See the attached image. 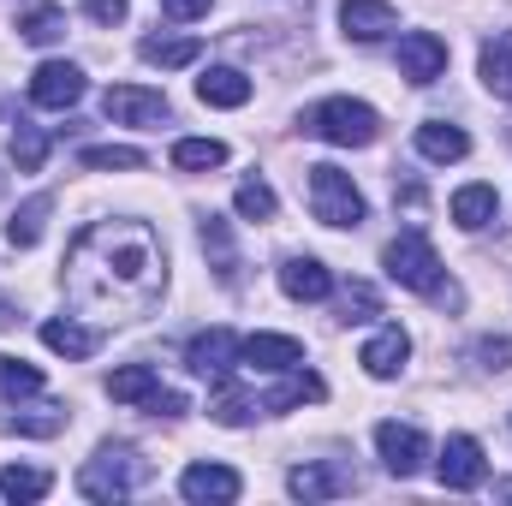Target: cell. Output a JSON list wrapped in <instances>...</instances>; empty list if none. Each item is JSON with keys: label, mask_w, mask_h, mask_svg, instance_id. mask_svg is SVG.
I'll return each instance as SVG.
<instances>
[{"label": "cell", "mask_w": 512, "mask_h": 506, "mask_svg": "<svg viewBox=\"0 0 512 506\" xmlns=\"http://www.w3.org/2000/svg\"><path fill=\"white\" fill-rule=\"evenodd\" d=\"M209 6H215V0H161V12H167V18H179V24H185V18H203Z\"/></svg>", "instance_id": "obj_41"}, {"label": "cell", "mask_w": 512, "mask_h": 506, "mask_svg": "<svg viewBox=\"0 0 512 506\" xmlns=\"http://www.w3.org/2000/svg\"><path fill=\"white\" fill-rule=\"evenodd\" d=\"M48 215H54V197H48V191H36L24 209H12V221H6V245H12V251H30V245L42 239Z\"/></svg>", "instance_id": "obj_22"}, {"label": "cell", "mask_w": 512, "mask_h": 506, "mask_svg": "<svg viewBox=\"0 0 512 506\" xmlns=\"http://www.w3.org/2000/svg\"><path fill=\"white\" fill-rule=\"evenodd\" d=\"M304 131L322 137V143H334V149H370V143L382 137V114H376L370 102L328 96V102H316V108L304 114Z\"/></svg>", "instance_id": "obj_3"}, {"label": "cell", "mask_w": 512, "mask_h": 506, "mask_svg": "<svg viewBox=\"0 0 512 506\" xmlns=\"http://www.w3.org/2000/svg\"><path fill=\"white\" fill-rule=\"evenodd\" d=\"M149 66H161V72H179V66H191L197 54H203V42L197 36H143V48H137Z\"/></svg>", "instance_id": "obj_25"}, {"label": "cell", "mask_w": 512, "mask_h": 506, "mask_svg": "<svg viewBox=\"0 0 512 506\" xmlns=\"http://www.w3.org/2000/svg\"><path fill=\"white\" fill-rule=\"evenodd\" d=\"M173 167H179V173L227 167V143H215V137H179V143H173Z\"/></svg>", "instance_id": "obj_28"}, {"label": "cell", "mask_w": 512, "mask_h": 506, "mask_svg": "<svg viewBox=\"0 0 512 506\" xmlns=\"http://www.w3.org/2000/svg\"><path fill=\"white\" fill-rule=\"evenodd\" d=\"M405 358H411V340H405V328H382L364 352H358V364L370 370L376 381H393L399 370H405Z\"/></svg>", "instance_id": "obj_18"}, {"label": "cell", "mask_w": 512, "mask_h": 506, "mask_svg": "<svg viewBox=\"0 0 512 506\" xmlns=\"http://www.w3.org/2000/svg\"><path fill=\"white\" fill-rule=\"evenodd\" d=\"M435 477H441V489H477L489 477V459L471 435H447V447L435 459Z\"/></svg>", "instance_id": "obj_7"}, {"label": "cell", "mask_w": 512, "mask_h": 506, "mask_svg": "<svg viewBox=\"0 0 512 506\" xmlns=\"http://www.w3.org/2000/svg\"><path fill=\"white\" fill-rule=\"evenodd\" d=\"M483 84H489L501 102H512V30H501V36L483 42Z\"/></svg>", "instance_id": "obj_27"}, {"label": "cell", "mask_w": 512, "mask_h": 506, "mask_svg": "<svg viewBox=\"0 0 512 506\" xmlns=\"http://www.w3.org/2000/svg\"><path fill=\"white\" fill-rule=\"evenodd\" d=\"M167 286V251L143 221H90L66 251V298L96 322H137Z\"/></svg>", "instance_id": "obj_1"}, {"label": "cell", "mask_w": 512, "mask_h": 506, "mask_svg": "<svg viewBox=\"0 0 512 506\" xmlns=\"http://www.w3.org/2000/svg\"><path fill=\"white\" fill-rule=\"evenodd\" d=\"M280 292L298 298V304H322V298L334 292V274H328L316 256H286V262H280Z\"/></svg>", "instance_id": "obj_15"}, {"label": "cell", "mask_w": 512, "mask_h": 506, "mask_svg": "<svg viewBox=\"0 0 512 506\" xmlns=\"http://www.w3.org/2000/svg\"><path fill=\"white\" fill-rule=\"evenodd\" d=\"M42 393V370L24 358H0V399H30Z\"/></svg>", "instance_id": "obj_35"}, {"label": "cell", "mask_w": 512, "mask_h": 506, "mask_svg": "<svg viewBox=\"0 0 512 506\" xmlns=\"http://www.w3.org/2000/svg\"><path fill=\"white\" fill-rule=\"evenodd\" d=\"M286 489H292L298 501H334V495H352V489H358V477H352V465L310 459V465H298V471L286 477Z\"/></svg>", "instance_id": "obj_8"}, {"label": "cell", "mask_w": 512, "mask_h": 506, "mask_svg": "<svg viewBox=\"0 0 512 506\" xmlns=\"http://www.w3.org/2000/svg\"><path fill=\"white\" fill-rule=\"evenodd\" d=\"M382 268H387V280H399L405 292H423V298H435V304H459V286L447 280V268H441L435 245H429L417 227H405L399 239H387Z\"/></svg>", "instance_id": "obj_2"}, {"label": "cell", "mask_w": 512, "mask_h": 506, "mask_svg": "<svg viewBox=\"0 0 512 506\" xmlns=\"http://www.w3.org/2000/svg\"><path fill=\"white\" fill-rule=\"evenodd\" d=\"M239 358H245L251 370H274V376H286V370L304 364V346H298L292 334H251V340H239Z\"/></svg>", "instance_id": "obj_16"}, {"label": "cell", "mask_w": 512, "mask_h": 506, "mask_svg": "<svg viewBox=\"0 0 512 506\" xmlns=\"http://www.w3.org/2000/svg\"><path fill=\"white\" fill-rule=\"evenodd\" d=\"M209 411H215V423L239 429V423H251V417H256V399H251V393H239L233 381L221 376V393H215V405H209Z\"/></svg>", "instance_id": "obj_36"}, {"label": "cell", "mask_w": 512, "mask_h": 506, "mask_svg": "<svg viewBox=\"0 0 512 506\" xmlns=\"http://www.w3.org/2000/svg\"><path fill=\"white\" fill-rule=\"evenodd\" d=\"M0 191H6V167H0Z\"/></svg>", "instance_id": "obj_43"}, {"label": "cell", "mask_w": 512, "mask_h": 506, "mask_svg": "<svg viewBox=\"0 0 512 506\" xmlns=\"http://www.w3.org/2000/svg\"><path fill=\"white\" fill-rule=\"evenodd\" d=\"M18 322V310H12V298H0V328H12Z\"/></svg>", "instance_id": "obj_42"}, {"label": "cell", "mask_w": 512, "mask_h": 506, "mask_svg": "<svg viewBox=\"0 0 512 506\" xmlns=\"http://www.w3.org/2000/svg\"><path fill=\"white\" fill-rule=\"evenodd\" d=\"M161 387V376L149 370V364H126V370H114L108 376V393L120 399V405H149V393Z\"/></svg>", "instance_id": "obj_30"}, {"label": "cell", "mask_w": 512, "mask_h": 506, "mask_svg": "<svg viewBox=\"0 0 512 506\" xmlns=\"http://www.w3.org/2000/svg\"><path fill=\"white\" fill-rule=\"evenodd\" d=\"M477 364H483V370H512V340H507V334L477 340Z\"/></svg>", "instance_id": "obj_38"}, {"label": "cell", "mask_w": 512, "mask_h": 506, "mask_svg": "<svg viewBox=\"0 0 512 506\" xmlns=\"http://www.w3.org/2000/svg\"><path fill=\"white\" fill-rule=\"evenodd\" d=\"M84 12H90L96 24H120L131 6H126V0H84Z\"/></svg>", "instance_id": "obj_40"}, {"label": "cell", "mask_w": 512, "mask_h": 506, "mask_svg": "<svg viewBox=\"0 0 512 506\" xmlns=\"http://www.w3.org/2000/svg\"><path fill=\"white\" fill-rule=\"evenodd\" d=\"M66 429V405L60 399H36V405H12L0 399V435H60Z\"/></svg>", "instance_id": "obj_12"}, {"label": "cell", "mask_w": 512, "mask_h": 506, "mask_svg": "<svg viewBox=\"0 0 512 506\" xmlns=\"http://www.w3.org/2000/svg\"><path fill=\"white\" fill-rule=\"evenodd\" d=\"M340 24H346L352 42H382L399 18H393L387 0H340Z\"/></svg>", "instance_id": "obj_17"}, {"label": "cell", "mask_w": 512, "mask_h": 506, "mask_svg": "<svg viewBox=\"0 0 512 506\" xmlns=\"http://www.w3.org/2000/svg\"><path fill=\"white\" fill-rule=\"evenodd\" d=\"M310 209H316V221L322 227H364L370 221V203H364V191L352 185V173H340V167H310Z\"/></svg>", "instance_id": "obj_5"}, {"label": "cell", "mask_w": 512, "mask_h": 506, "mask_svg": "<svg viewBox=\"0 0 512 506\" xmlns=\"http://www.w3.org/2000/svg\"><path fill=\"white\" fill-rule=\"evenodd\" d=\"M143 477H149V459L137 453V447H102L84 471H78V495L84 501H126L143 489Z\"/></svg>", "instance_id": "obj_4"}, {"label": "cell", "mask_w": 512, "mask_h": 506, "mask_svg": "<svg viewBox=\"0 0 512 506\" xmlns=\"http://www.w3.org/2000/svg\"><path fill=\"white\" fill-rule=\"evenodd\" d=\"M185 364H191L197 376H227V370L239 364V334H233V328H203V334L185 346Z\"/></svg>", "instance_id": "obj_13"}, {"label": "cell", "mask_w": 512, "mask_h": 506, "mask_svg": "<svg viewBox=\"0 0 512 506\" xmlns=\"http://www.w3.org/2000/svg\"><path fill=\"white\" fill-rule=\"evenodd\" d=\"M18 36L36 42V48H48V42L66 36V12H60V6H36V12H24V18H18Z\"/></svg>", "instance_id": "obj_33"}, {"label": "cell", "mask_w": 512, "mask_h": 506, "mask_svg": "<svg viewBox=\"0 0 512 506\" xmlns=\"http://www.w3.org/2000/svg\"><path fill=\"white\" fill-rule=\"evenodd\" d=\"M370 316H382V292L364 286V280H352L340 292V322H370Z\"/></svg>", "instance_id": "obj_37"}, {"label": "cell", "mask_w": 512, "mask_h": 506, "mask_svg": "<svg viewBox=\"0 0 512 506\" xmlns=\"http://www.w3.org/2000/svg\"><path fill=\"white\" fill-rule=\"evenodd\" d=\"M417 149L447 167V161H465V155H471V137L459 126H447V120H429V126H417Z\"/></svg>", "instance_id": "obj_24"}, {"label": "cell", "mask_w": 512, "mask_h": 506, "mask_svg": "<svg viewBox=\"0 0 512 506\" xmlns=\"http://www.w3.org/2000/svg\"><path fill=\"white\" fill-rule=\"evenodd\" d=\"M233 209H239L245 221H274L280 197H274V185H268V179H245V185L233 191Z\"/></svg>", "instance_id": "obj_34"}, {"label": "cell", "mask_w": 512, "mask_h": 506, "mask_svg": "<svg viewBox=\"0 0 512 506\" xmlns=\"http://www.w3.org/2000/svg\"><path fill=\"white\" fill-rule=\"evenodd\" d=\"M239 471H227V465H191L185 477H179V495L185 501H197V506H227V501H239Z\"/></svg>", "instance_id": "obj_14"}, {"label": "cell", "mask_w": 512, "mask_h": 506, "mask_svg": "<svg viewBox=\"0 0 512 506\" xmlns=\"http://www.w3.org/2000/svg\"><path fill=\"white\" fill-rule=\"evenodd\" d=\"M6 120H12V161H18V173H42V161H48V131L36 126V120H24L18 108H6Z\"/></svg>", "instance_id": "obj_21"}, {"label": "cell", "mask_w": 512, "mask_h": 506, "mask_svg": "<svg viewBox=\"0 0 512 506\" xmlns=\"http://www.w3.org/2000/svg\"><path fill=\"white\" fill-rule=\"evenodd\" d=\"M495 215H501V197H495V185H465V191H453V221H459L465 233L489 227Z\"/></svg>", "instance_id": "obj_23"}, {"label": "cell", "mask_w": 512, "mask_h": 506, "mask_svg": "<svg viewBox=\"0 0 512 506\" xmlns=\"http://www.w3.org/2000/svg\"><path fill=\"white\" fill-rule=\"evenodd\" d=\"M203 256L215 262V274H221L227 286L239 280V251H233V227H227V221H215V215L203 221Z\"/></svg>", "instance_id": "obj_29"}, {"label": "cell", "mask_w": 512, "mask_h": 506, "mask_svg": "<svg viewBox=\"0 0 512 506\" xmlns=\"http://www.w3.org/2000/svg\"><path fill=\"white\" fill-rule=\"evenodd\" d=\"M102 114L114 120V126H161L173 108H167V96L161 90H137V84H114L108 96H102Z\"/></svg>", "instance_id": "obj_6"}, {"label": "cell", "mask_w": 512, "mask_h": 506, "mask_svg": "<svg viewBox=\"0 0 512 506\" xmlns=\"http://www.w3.org/2000/svg\"><path fill=\"white\" fill-rule=\"evenodd\" d=\"M78 161L96 167V173H137V167H143V149H126V143H90Z\"/></svg>", "instance_id": "obj_32"}, {"label": "cell", "mask_w": 512, "mask_h": 506, "mask_svg": "<svg viewBox=\"0 0 512 506\" xmlns=\"http://www.w3.org/2000/svg\"><path fill=\"white\" fill-rule=\"evenodd\" d=\"M197 102H203V108H245V102H251V78L233 72V66H209V72L197 78Z\"/></svg>", "instance_id": "obj_19"}, {"label": "cell", "mask_w": 512, "mask_h": 506, "mask_svg": "<svg viewBox=\"0 0 512 506\" xmlns=\"http://www.w3.org/2000/svg\"><path fill=\"white\" fill-rule=\"evenodd\" d=\"M48 489H54L48 471H30V465H6V471H0V495H6V501H42Z\"/></svg>", "instance_id": "obj_31"}, {"label": "cell", "mask_w": 512, "mask_h": 506, "mask_svg": "<svg viewBox=\"0 0 512 506\" xmlns=\"http://www.w3.org/2000/svg\"><path fill=\"white\" fill-rule=\"evenodd\" d=\"M78 96H84V72L72 60H48V66L30 72V102L36 108H72Z\"/></svg>", "instance_id": "obj_11"}, {"label": "cell", "mask_w": 512, "mask_h": 506, "mask_svg": "<svg viewBox=\"0 0 512 506\" xmlns=\"http://www.w3.org/2000/svg\"><path fill=\"white\" fill-rule=\"evenodd\" d=\"M310 399H328V387H322V376H310V370L298 364V370H286V381H280L274 393L256 399V411H292V405H310Z\"/></svg>", "instance_id": "obj_20"}, {"label": "cell", "mask_w": 512, "mask_h": 506, "mask_svg": "<svg viewBox=\"0 0 512 506\" xmlns=\"http://www.w3.org/2000/svg\"><path fill=\"white\" fill-rule=\"evenodd\" d=\"M441 72H447V42L435 30H411L399 42V78L405 84H435Z\"/></svg>", "instance_id": "obj_10"}, {"label": "cell", "mask_w": 512, "mask_h": 506, "mask_svg": "<svg viewBox=\"0 0 512 506\" xmlns=\"http://www.w3.org/2000/svg\"><path fill=\"white\" fill-rule=\"evenodd\" d=\"M376 447H382V465L393 477H417L423 459H429V441H423L417 423H382L376 429Z\"/></svg>", "instance_id": "obj_9"}, {"label": "cell", "mask_w": 512, "mask_h": 506, "mask_svg": "<svg viewBox=\"0 0 512 506\" xmlns=\"http://www.w3.org/2000/svg\"><path fill=\"white\" fill-rule=\"evenodd\" d=\"M42 346L60 352V358H90L102 340H96V328H84V322H42Z\"/></svg>", "instance_id": "obj_26"}, {"label": "cell", "mask_w": 512, "mask_h": 506, "mask_svg": "<svg viewBox=\"0 0 512 506\" xmlns=\"http://www.w3.org/2000/svg\"><path fill=\"white\" fill-rule=\"evenodd\" d=\"M149 411H155V417H179V411H185V393H173V387H155V393H149Z\"/></svg>", "instance_id": "obj_39"}]
</instances>
